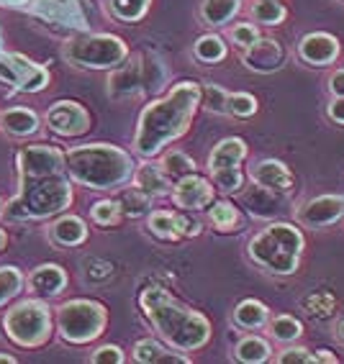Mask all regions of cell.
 <instances>
[{"mask_svg": "<svg viewBox=\"0 0 344 364\" xmlns=\"http://www.w3.org/2000/svg\"><path fill=\"white\" fill-rule=\"evenodd\" d=\"M8 247V234H6V228H0V252Z\"/></svg>", "mask_w": 344, "mask_h": 364, "instance_id": "obj_46", "label": "cell"}, {"mask_svg": "<svg viewBox=\"0 0 344 364\" xmlns=\"http://www.w3.org/2000/svg\"><path fill=\"white\" fill-rule=\"evenodd\" d=\"M0 3H6V6H24L28 0H0Z\"/></svg>", "mask_w": 344, "mask_h": 364, "instance_id": "obj_48", "label": "cell"}, {"mask_svg": "<svg viewBox=\"0 0 344 364\" xmlns=\"http://www.w3.org/2000/svg\"><path fill=\"white\" fill-rule=\"evenodd\" d=\"M326 90H329V95H344V67H337V70L329 72Z\"/></svg>", "mask_w": 344, "mask_h": 364, "instance_id": "obj_44", "label": "cell"}, {"mask_svg": "<svg viewBox=\"0 0 344 364\" xmlns=\"http://www.w3.org/2000/svg\"><path fill=\"white\" fill-rule=\"evenodd\" d=\"M90 362L93 364H124L126 354L118 344H103L90 354Z\"/></svg>", "mask_w": 344, "mask_h": 364, "instance_id": "obj_41", "label": "cell"}, {"mask_svg": "<svg viewBox=\"0 0 344 364\" xmlns=\"http://www.w3.org/2000/svg\"><path fill=\"white\" fill-rule=\"evenodd\" d=\"M257 111H260V103L249 92H229L226 95V116L252 118Z\"/></svg>", "mask_w": 344, "mask_h": 364, "instance_id": "obj_34", "label": "cell"}, {"mask_svg": "<svg viewBox=\"0 0 344 364\" xmlns=\"http://www.w3.org/2000/svg\"><path fill=\"white\" fill-rule=\"evenodd\" d=\"M241 11V0H203L198 8V16L206 26L211 28H224L229 26L234 16Z\"/></svg>", "mask_w": 344, "mask_h": 364, "instance_id": "obj_23", "label": "cell"}, {"mask_svg": "<svg viewBox=\"0 0 344 364\" xmlns=\"http://www.w3.org/2000/svg\"><path fill=\"white\" fill-rule=\"evenodd\" d=\"M326 118L331 124L344 126V95H331V100L326 103Z\"/></svg>", "mask_w": 344, "mask_h": 364, "instance_id": "obj_43", "label": "cell"}, {"mask_svg": "<svg viewBox=\"0 0 344 364\" xmlns=\"http://www.w3.org/2000/svg\"><path fill=\"white\" fill-rule=\"evenodd\" d=\"M296 218L308 228L334 226V223H339L344 218V198L342 196L311 198V200H306L303 205L296 210Z\"/></svg>", "mask_w": 344, "mask_h": 364, "instance_id": "obj_14", "label": "cell"}, {"mask_svg": "<svg viewBox=\"0 0 344 364\" xmlns=\"http://www.w3.org/2000/svg\"><path fill=\"white\" fill-rule=\"evenodd\" d=\"M234 359L241 364H262L273 359V346L267 344V338L254 336V333H247L241 336L234 346Z\"/></svg>", "mask_w": 344, "mask_h": 364, "instance_id": "obj_25", "label": "cell"}, {"mask_svg": "<svg viewBox=\"0 0 344 364\" xmlns=\"http://www.w3.org/2000/svg\"><path fill=\"white\" fill-rule=\"evenodd\" d=\"M67 175L88 190H118L134 177V159L113 144H83L65 151Z\"/></svg>", "mask_w": 344, "mask_h": 364, "instance_id": "obj_4", "label": "cell"}, {"mask_svg": "<svg viewBox=\"0 0 344 364\" xmlns=\"http://www.w3.org/2000/svg\"><path fill=\"white\" fill-rule=\"evenodd\" d=\"M46 129L57 134V136H83L90 131V113L85 111V105H80L78 100H57V103L46 111L44 116Z\"/></svg>", "mask_w": 344, "mask_h": 364, "instance_id": "obj_11", "label": "cell"}, {"mask_svg": "<svg viewBox=\"0 0 344 364\" xmlns=\"http://www.w3.org/2000/svg\"><path fill=\"white\" fill-rule=\"evenodd\" d=\"M226 95L229 92L219 85H201V105L211 113H226Z\"/></svg>", "mask_w": 344, "mask_h": 364, "instance_id": "obj_38", "label": "cell"}, {"mask_svg": "<svg viewBox=\"0 0 344 364\" xmlns=\"http://www.w3.org/2000/svg\"><path fill=\"white\" fill-rule=\"evenodd\" d=\"M0 364H16V357H11V354H0Z\"/></svg>", "mask_w": 344, "mask_h": 364, "instance_id": "obj_47", "label": "cell"}, {"mask_svg": "<svg viewBox=\"0 0 344 364\" xmlns=\"http://www.w3.org/2000/svg\"><path fill=\"white\" fill-rule=\"evenodd\" d=\"M339 3H344V0H339Z\"/></svg>", "mask_w": 344, "mask_h": 364, "instance_id": "obj_51", "label": "cell"}, {"mask_svg": "<svg viewBox=\"0 0 344 364\" xmlns=\"http://www.w3.org/2000/svg\"><path fill=\"white\" fill-rule=\"evenodd\" d=\"M88 239V223L80 215H59L49 226V241L54 247H80Z\"/></svg>", "mask_w": 344, "mask_h": 364, "instance_id": "obj_22", "label": "cell"}, {"mask_svg": "<svg viewBox=\"0 0 344 364\" xmlns=\"http://www.w3.org/2000/svg\"><path fill=\"white\" fill-rule=\"evenodd\" d=\"M131 185L139 190H144L147 196L160 198V196H170L172 190V182L167 180L165 169L160 162L150 159V162H142L137 169H134V177H131Z\"/></svg>", "mask_w": 344, "mask_h": 364, "instance_id": "obj_19", "label": "cell"}, {"mask_svg": "<svg viewBox=\"0 0 344 364\" xmlns=\"http://www.w3.org/2000/svg\"><path fill=\"white\" fill-rule=\"evenodd\" d=\"M229 39L234 41L239 49H247V46H252L254 41L260 39V28L254 23H234L229 28Z\"/></svg>", "mask_w": 344, "mask_h": 364, "instance_id": "obj_40", "label": "cell"}, {"mask_svg": "<svg viewBox=\"0 0 344 364\" xmlns=\"http://www.w3.org/2000/svg\"><path fill=\"white\" fill-rule=\"evenodd\" d=\"M0 85L21 92H41L49 85V72L19 52H0Z\"/></svg>", "mask_w": 344, "mask_h": 364, "instance_id": "obj_10", "label": "cell"}, {"mask_svg": "<svg viewBox=\"0 0 344 364\" xmlns=\"http://www.w3.org/2000/svg\"><path fill=\"white\" fill-rule=\"evenodd\" d=\"M241 62L249 72H257V75H273L280 67L286 65V52H283V44L275 39H257L252 46L241 49Z\"/></svg>", "mask_w": 344, "mask_h": 364, "instance_id": "obj_15", "label": "cell"}, {"mask_svg": "<svg viewBox=\"0 0 344 364\" xmlns=\"http://www.w3.org/2000/svg\"><path fill=\"white\" fill-rule=\"evenodd\" d=\"M201 108V85L177 82L160 100H152L142 111L134 134V151L144 159H155L188 134Z\"/></svg>", "mask_w": 344, "mask_h": 364, "instance_id": "obj_2", "label": "cell"}, {"mask_svg": "<svg viewBox=\"0 0 344 364\" xmlns=\"http://www.w3.org/2000/svg\"><path fill=\"white\" fill-rule=\"evenodd\" d=\"M118 203H121V210H124V215L137 218V215L147 213V210L152 208V196H147L144 190H139V188H134V185H131L124 196L118 198Z\"/></svg>", "mask_w": 344, "mask_h": 364, "instance_id": "obj_35", "label": "cell"}, {"mask_svg": "<svg viewBox=\"0 0 344 364\" xmlns=\"http://www.w3.org/2000/svg\"><path fill=\"white\" fill-rule=\"evenodd\" d=\"M241 200L249 208V213L257 215V218H275V215L283 210V200L286 196H278L273 190L262 188L257 182H252V188L244 190L241 188Z\"/></svg>", "mask_w": 344, "mask_h": 364, "instance_id": "obj_21", "label": "cell"}, {"mask_svg": "<svg viewBox=\"0 0 344 364\" xmlns=\"http://www.w3.org/2000/svg\"><path fill=\"white\" fill-rule=\"evenodd\" d=\"M175 226H177V236H198L203 223L190 210H180V213H175Z\"/></svg>", "mask_w": 344, "mask_h": 364, "instance_id": "obj_42", "label": "cell"}, {"mask_svg": "<svg viewBox=\"0 0 344 364\" xmlns=\"http://www.w3.org/2000/svg\"><path fill=\"white\" fill-rule=\"evenodd\" d=\"M247 159V144L239 136H229L219 141L208 154V177L219 193H241L244 188V172L241 162Z\"/></svg>", "mask_w": 344, "mask_h": 364, "instance_id": "obj_9", "label": "cell"}, {"mask_svg": "<svg viewBox=\"0 0 344 364\" xmlns=\"http://www.w3.org/2000/svg\"><path fill=\"white\" fill-rule=\"evenodd\" d=\"M306 239L298 226L286 221L267 223L247 241V257L254 267L273 277H291L298 272Z\"/></svg>", "mask_w": 344, "mask_h": 364, "instance_id": "obj_5", "label": "cell"}, {"mask_svg": "<svg viewBox=\"0 0 344 364\" xmlns=\"http://www.w3.org/2000/svg\"><path fill=\"white\" fill-rule=\"evenodd\" d=\"M0 208H3V200H0Z\"/></svg>", "mask_w": 344, "mask_h": 364, "instance_id": "obj_50", "label": "cell"}, {"mask_svg": "<svg viewBox=\"0 0 344 364\" xmlns=\"http://www.w3.org/2000/svg\"><path fill=\"white\" fill-rule=\"evenodd\" d=\"M160 164H162L165 175H167L170 182H177L180 177L193 175V172H195V162L190 159L188 154H185V151H180V149H165Z\"/></svg>", "mask_w": 344, "mask_h": 364, "instance_id": "obj_31", "label": "cell"}, {"mask_svg": "<svg viewBox=\"0 0 344 364\" xmlns=\"http://www.w3.org/2000/svg\"><path fill=\"white\" fill-rule=\"evenodd\" d=\"M337 336L344 341V321H339V326H337Z\"/></svg>", "mask_w": 344, "mask_h": 364, "instance_id": "obj_49", "label": "cell"}, {"mask_svg": "<svg viewBox=\"0 0 344 364\" xmlns=\"http://www.w3.org/2000/svg\"><path fill=\"white\" fill-rule=\"evenodd\" d=\"M206 218L219 234H229V231H236L241 226L239 208L231 200H214L206 208Z\"/></svg>", "mask_w": 344, "mask_h": 364, "instance_id": "obj_26", "label": "cell"}, {"mask_svg": "<svg viewBox=\"0 0 344 364\" xmlns=\"http://www.w3.org/2000/svg\"><path fill=\"white\" fill-rule=\"evenodd\" d=\"M62 57L80 70H118L129 59V46L116 33H80L67 41Z\"/></svg>", "mask_w": 344, "mask_h": 364, "instance_id": "obj_8", "label": "cell"}, {"mask_svg": "<svg viewBox=\"0 0 344 364\" xmlns=\"http://www.w3.org/2000/svg\"><path fill=\"white\" fill-rule=\"evenodd\" d=\"M275 362L278 364H316V354H313L311 349H306V346L286 344V349L278 351Z\"/></svg>", "mask_w": 344, "mask_h": 364, "instance_id": "obj_39", "label": "cell"}, {"mask_svg": "<svg viewBox=\"0 0 344 364\" xmlns=\"http://www.w3.org/2000/svg\"><path fill=\"white\" fill-rule=\"evenodd\" d=\"M229 54L226 41L221 39L219 33H203L201 39L193 44V57L203 65H219Z\"/></svg>", "mask_w": 344, "mask_h": 364, "instance_id": "obj_29", "label": "cell"}, {"mask_svg": "<svg viewBox=\"0 0 344 364\" xmlns=\"http://www.w3.org/2000/svg\"><path fill=\"white\" fill-rule=\"evenodd\" d=\"M26 287V274L16 264L0 267V308H6L11 300H16Z\"/></svg>", "mask_w": 344, "mask_h": 364, "instance_id": "obj_30", "label": "cell"}, {"mask_svg": "<svg viewBox=\"0 0 344 364\" xmlns=\"http://www.w3.org/2000/svg\"><path fill=\"white\" fill-rule=\"evenodd\" d=\"M139 308L157 336L182 354L201 351L211 341V333H214L211 321L201 311L177 300L167 287L147 285L139 293Z\"/></svg>", "mask_w": 344, "mask_h": 364, "instance_id": "obj_3", "label": "cell"}, {"mask_svg": "<svg viewBox=\"0 0 344 364\" xmlns=\"http://www.w3.org/2000/svg\"><path fill=\"white\" fill-rule=\"evenodd\" d=\"M303 308L316 318H329L331 313L337 311V300L331 298L329 293H313L303 298Z\"/></svg>", "mask_w": 344, "mask_h": 364, "instance_id": "obj_37", "label": "cell"}, {"mask_svg": "<svg viewBox=\"0 0 344 364\" xmlns=\"http://www.w3.org/2000/svg\"><path fill=\"white\" fill-rule=\"evenodd\" d=\"M3 333L21 349H41L54 333V316L41 298L19 300L3 313Z\"/></svg>", "mask_w": 344, "mask_h": 364, "instance_id": "obj_6", "label": "cell"}, {"mask_svg": "<svg viewBox=\"0 0 344 364\" xmlns=\"http://www.w3.org/2000/svg\"><path fill=\"white\" fill-rule=\"evenodd\" d=\"M121 215H124L121 203L110 200V198L108 200H98L90 208V221L95 223V226H116V223L121 221Z\"/></svg>", "mask_w": 344, "mask_h": 364, "instance_id": "obj_36", "label": "cell"}, {"mask_svg": "<svg viewBox=\"0 0 344 364\" xmlns=\"http://www.w3.org/2000/svg\"><path fill=\"white\" fill-rule=\"evenodd\" d=\"M298 59L308 67H329L342 57V41L329 31H311L298 41Z\"/></svg>", "mask_w": 344, "mask_h": 364, "instance_id": "obj_13", "label": "cell"}, {"mask_svg": "<svg viewBox=\"0 0 344 364\" xmlns=\"http://www.w3.org/2000/svg\"><path fill=\"white\" fill-rule=\"evenodd\" d=\"M19 164V193L8 200L0 215L11 223L46 221L65 213L75 200L72 177L67 175L65 151L52 144H31L16 156Z\"/></svg>", "mask_w": 344, "mask_h": 364, "instance_id": "obj_1", "label": "cell"}, {"mask_svg": "<svg viewBox=\"0 0 344 364\" xmlns=\"http://www.w3.org/2000/svg\"><path fill=\"white\" fill-rule=\"evenodd\" d=\"M39 113L31 108H8L0 113V131L11 139H28L39 131Z\"/></svg>", "mask_w": 344, "mask_h": 364, "instance_id": "obj_20", "label": "cell"}, {"mask_svg": "<svg viewBox=\"0 0 344 364\" xmlns=\"http://www.w3.org/2000/svg\"><path fill=\"white\" fill-rule=\"evenodd\" d=\"M231 321H234V326L241 328V331H257V328H265L267 321H270V308L262 300L247 298L234 308Z\"/></svg>", "mask_w": 344, "mask_h": 364, "instance_id": "obj_24", "label": "cell"}, {"mask_svg": "<svg viewBox=\"0 0 344 364\" xmlns=\"http://www.w3.org/2000/svg\"><path fill=\"white\" fill-rule=\"evenodd\" d=\"M313 354H316V364L318 362H326V364H337L339 362L337 354H331L329 349H318V351H313Z\"/></svg>", "mask_w": 344, "mask_h": 364, "instance_id": "obj_45", "label": "cell"}, {"mask_svg": "<svg viewBox=\"0 0 344 364\" xmlns=\"http://www.w3.org/2000/svg\"><path fill=\"white\" fill-rule=\"evenodd\" d=\"M249 16L260 26H280L288 18V8L283 0H252Z\"/></svg>", "mask_w": 344, "mask_h": 364, "instance_id": "obj_28", "label": "cell"}, {"mask_svg": "<svg viewBox=\"0 0 344 364\" xmlns=\"http://www.w3.org/2000/svg\"><path fill=\"white\" fill-rule=\"evenodd\" d=\"M134 362L142 364H188L190 357L182 354V351L172 349L162 341V338H139L134 344V351H131Z\"/></svg>", "mask_w": 344, "mask_h": 364, "instance_id": "obj_18", "label": "cell"}, {"mask_svg": "<svg viewBox=\"0 0 344 364\" xmlns=\"http://www.w3.org/2000/svg\"><path fill=\"white\" fill-rule=\"evenodd\" d=\"M267 333L278 344H296L303 336V323L298 318L288 316V313H278V316H273V318L267 321Z\"/></svg>", "mask_w": 344, "mask_h": 364, "instance_id": "obj_27", "label": "cell"}, {"mask_svg": "<svg viewBox=\"0 0 344 364\" xmlns=\"http://www.w3.org/2000/svg\"><path fill=\"white\" fill-rule=\"evenodd\" d=\"M214 196H216L214 182L201 177L198 172L180 177L177 182H172V190H170V198H172V203H175L177 208L190 210V213L206 210L214 203Z\"/></svg>", "mask_w": 344, "mask_h": 364, "instance_id": "obj_12", "label": "cell"}, {"mask_svg": "<svg viewBox=\"0 0 344 364\" xmlns=\"http://www.w3.org/2000/svg\"><path fill=\"white\" fill-rule=\"evenodd\" d=\"M54 326L67 344L85 346L103 336L108 326V308L90 298H72L54 311Z\"/></svg>", "mask_w": 344, "mask_h": 364, "instance_id": "obj_7", "label": "cell"}, {"mask_svg": "<svg viewBox=\"0 0 344 364\" xmlns=\"http://www.w3.org/2000/svg\"><path fill=\"white\" fill-rule=\"evenodd\" d=\"M152 0H110V14L124 23H137L147 16Z\"/></svg>", "mask_w": 344, "mask_h": 364, "instance_id": "obj_33", "label": "cell"}, {"mask_svg": "<svg viewBox=\"0 0 344 364\" xmlns=\"http://www.w3.org/2000/svg\"><path fill=\"white\" fill-rule=\"evenodd\" d=\"M249 177H252V182L273 190L278 196H291L293 188H296V177L288 169V164H283L280 159H262V162H257L249 169Z\"/></svg>", "mask_w": 344, "mask_h": 364, "instance_id": "obj_17", "label": "cell"}, {"mask_svg": "<svg viewBox=\"0 0 344 364\" xmlns=\"http://www.w3.org/2000/svg\"><path fill=\"white\" fill-rule=\"evenodd\" d=\"M147 228H150L157 239H165V241L180 239V236H177L175 213H172V210H152V213L147 215Z\"/></svg>", "mask_w": 344, "mask_h": 364, "instance_id": "obj_32", "label": "cell"}, {"mask_svg": "<svg viewBox=\"0 0 344 364\" xmlns=\"http://www.w3.org/2000/svg\"><path fill=\"white\" fill-rule=\"evenodd\" d=\"M67 285H70V277H67L65 267L49 264V262L33 267L26 277V290L33 298H41V300L59 298L67 290Z\"/></svg>", "mask_w": 344, "mask_h": 364, "instance_id": "obj_16", "label": "cell"}]
</instances>
